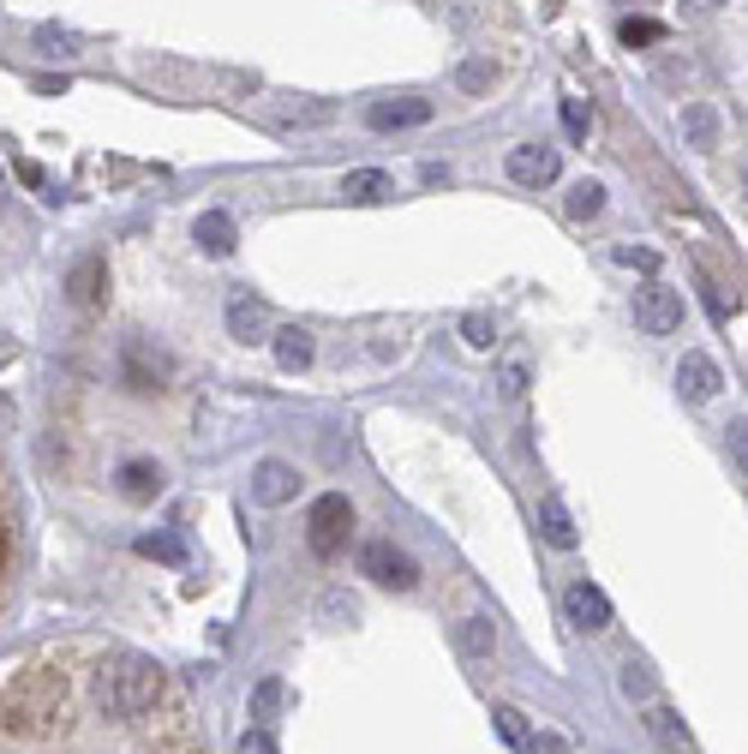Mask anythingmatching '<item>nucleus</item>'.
I'll use <instances>...</instances> for the list:
<instances>
[{
  "instance_id": "obj_18",
  "label": "nucleus",
  "mask_w": 748,
  "mask_h": 754,
  "mask_svg": "<svg viewBox=\"0 0 748 754\" xmlns=\"http://www.w3.org/2000/svg\"><path fill=\"white\" fill-rule=\"evenodd\" d=\"M455 647H461L467 659H491V647H498V629H491L486 617H467L461 629H455Z\"/></svg>"
},
{
  "instance_id": "obj_11",
  "label": "nucleus",
  "mask_w": 748,
  "mask_h": 754,
  "mask_svg": "<svg viewBox=\"0 0 748 754\" xmlns=\"http://www.w3.org/2000/svg\"><path fill=\"white\" fill-rule=\"evenodd\" d=\"M192 240L210 252V258H227V252L239 246V228H234V216H227V210H204V216H198V228H192Z\"/></svg>"
},
{
  "instance_id": "obj_1",
  "label": "nucleus",
  "mask_w": 748,
  "mask_h": 754,
  "mask_svg": "<svg viewBox=\"0 0 748 754\" xmlns=\"http://www.w3.org/2000/svg\"><path fill=\"white\" fill-rule=\"evenodd\" d=\"M348 533H353V503H348L341 491H324L318 503H312V515H306L312 552H318V557H336L341 545H348Z\"/></svg>"
},
{
  "instance_id": "obj_21",
  "label": "nucleus",
  "mask_w": 748,
  "mask_h": 754,
  "mask_svg": "<svg viewBox=\"0 0 748 754\" xmlns=\"http://www.w3.org/2000/svg\"><path fill=\"white\" fill-rule=\"evenodd\" d=\"M491 724H498V736H503L510 749H527V743H534V731H527V719H522L515 707H498V712H491Z\"/></svg>"
},
{
  "instance_id": "obj_25",
  "label": "nucleus",
  "mask_w": 748,
  "mask_h": 754,
  "mask_svg": "<svg viewBox=\"0 0 748 754\" xmlns=\"http://www.w3.org/2000/svg\"><path fill=\"white\" fill-rule=\"evenodd\" d=\"M617 36H623L629 48H653V43H658V36H665V31H658L653 19H623V24H617Z\"/></svg>"
},
{
  "instance_id": "obj_2",
  "label": "nucleus",
  "mask_w": 748,
  "mask_h": 754,
  "mask_svg": "<svg viewBox=\"0 0 748 754\" xmlns=\"http://www.w3.org/2000/svg\"><path fill=\"white\" fill-rule=\"evenodd\" d=\"M360 569H365V581L396 587V593L420 587V564H413V557L401 552V545H389V540H365V545H360Z\"/></svg>"
},
{
  "instance_id": "obj_5",
  "label": "nucleus",
  "mask_w": 748,
  "mask_h": 754,
  "mask_svg": "<svg viewBox=\"0 0 748 754\" xmlns=\"http://www.w3.org/2000/svg\"><path fill=\"white\" fill-rule=\"evenodd\" d=\"M252 497H258L264 509L294 503V497H300V467H288V462H258V467H252Z\"/></svg>"
},
{
  "instance_id": "obj_34",
  "label": "nucleus",
  "mask_w": 748,
  "mask_h": 754,
  "mask_svg": "<svg viewBox=\"0 0 748 754\" xmlns=\"http://www.w3.org/2000/svg\"><path fill=\"white\" fill-rule=\"evenodd\" d=\"M743 186H748V162H743Z\"/></svg>"
},
{
  "instance_id": "obj_10",
  "label": "nucleus",
  "mask_w": 748,
  "mask_h": 754,
  "mask_svg": "<svg viewBox=\"0 0 748 754\" xmlns=\"http://www.w3.org/2000/svg\"><path fill=\"white\" fill-rule=\"evenodd\" d=\"M539 533H545V545L551 552H575V515L563 509V497H539Z\"/></svg>"
},
{
  "instance_id": "obj_8",
  "label": "nucleus",
  "mask_w": 748,
  "mask_h": 754,
  "mask_svg": "<svg viewBox=\"0 0 748 754\" xmlns=\"http://www.w3.org/2000/svg\"><path fill=\"white\" fill-rule=\"evenodd\" d=\"M365 120L377 126V132H401V126H425L431 120V102L425 96H396V102H372V114Z\"/></svg>"
},
{
  "instance_id": "obj_9",
  "label": "nucleus",
  "mask_w": 748,
  "mask_h": 754,
  "mask_svg": "<svg viewBox=\"0 0 748 754\" xmlns=\"http://www.w3.org/2000/svg\"><path fill=\"white\" fill-rule=\"evenodd\" d=\"M67 293H72L79 312H91V305L108 293V264L103 258H79V264H72V276H67Z\"/></svg>"
},
{
  "instance_id": "obj_30",
  "label": "nucleus",
  "mask_w": 748,
  "mask_h": 754,
  "mask_svg": "<svg viewBox=\"0 0 748 754\" xmlns=\"http://www.w3.org/2000/svg\"><path fill=\"white\" fill-rule=\"evenodd\" d=\"M36 43H43V48H79V36L60 31V24H43V31H36Z\"/></svg>"
},
{
  "instance_id": "obj_31",
  "label": "nucleus",
  "mask_w": 748,
  "mask_h": 754,
  "mask_svg": "<svg viewBox=\"0 0 748 754\" xmlns=\"http://www.w3.org/2000/svg\"><path fill=\"white\" fill-rule=\"evenodd\" d=\"M503 395H510V402L527 395V366H503Z\"/></svg>"
},
{
  "instance_id": "obj_15",
  "label": "nucleus",
  "mask_w": 748,
  "mask_h": 754,
  "mask_svg": "<svg viewBox=\"0 0 748 754\" xmlns=\"http://www.w3.org/2000/svg\"><path fill=\"white\" fill-rule=\"evenodd\" d=\"M646 731H653V743L670 749V754H689V749H694L689 731H682V719H677L670 707H653V712H646Z\"/></svg>"
},
{
  "instance_id": "obj_23",
  "label": "nucleus",
  "mask_w": 748,
  "mask_h": 754,
  "mask_svg": "<svg viewBox=\"0 0 748 754\" xmlns=\"http://www.w3.org/2000/svg\"><path fill=\"white\" fill-rule=\"evenodd\" d=\"M653 688H658V683H653V664H646V659H629V664H623V695H629V700H653Z\"/></svg>"
},
{
  "instance_id": "obj_26",
  "label": "nucleus",
  "mask_w": 748,
  "mask_h": 754,
  "mask_svg": "<svg viewBox=\"0 0 748 754\" xmlns=\"http://www.w3.org/2000/svg\"><path fill=\"white\" fill-rule=\"evenodd\" d=\"M461 336H467V348H491V341H498V329H491L486 312H467V317H461Z\"/></svg>"
},
{
  "instance_id": "obj_32",
  "label": "nucleus",
  "mask_w": 748,
  "mask_h": 754,
  "mask_svg": "<svg viewBox=\"0 0 748 754\" xmlns=\"http://www.w3.org/2000/svg\"><path fill=\"white\" fill-rule=\"evenodd\" d=\"M731 455H737V467L748 473V419H737V426H731Z\"/></svg>"
},
{
  "instance_id": "obj_22",
  "label": "nucleus",
  "mask_w": 748,
  "mask_h": 754,
  "mask_svg": "<svg viewBox=\"0 0 748 754\" xmlns=\"http://www.w3.org/2000/svg\"><path fill=\"white\" fill-rule=\"evenodd\" d=\"M491 79H498V67H491V60H461V72H455V84H461L467 96H486Z\"/></svg>"
},
{
  "instance_id": "obj_28",
  "label": "nucleus",
  "mask_w": 748,
  "mask_h": 754,
  "mask_svg": "<svg viewBox=\"0 0 748 754\" xmlns=\"http://www.w3.org/2000/svg\"><path fill=\"white\" fill-rule=\"evenodd\" d=\"M617 264H629V270H641V276H658V252L653 246H617Z\"/></svg>"
},
{
  "instance_id": "obj_13",
  "label": "nucleus",
  "mask_w": 748,
  "mask_h": 754,
  "mask_svg": "<svg viewBox=\"0 0 748 754\" xmlns=\"http://www.w3.org/2000/svg\"><path fill=\"white\" fill-rule=\"evenodd\" d=\"M114 479H120V497H126V503H150V497L162 491V467H156V462H126Z\"/></svg>"
},
{
  "instance_id": "obj_12",
  "label": "nucleus",
  "mask_w": 748,
  "mask_h": 754,
  "mask_svg": "<svg viewBox=\"0 0 748 754\" xmlns=\"http://www.w3.org/2000/svg\"><path fill=\"white\" fill-rule=\"evenodd\" d=\"M341 198L348 204H389L396 198V181H389L384 169H353L348 181H341Z\"/></svg>"
},
{
  "instance_id": "obj_14",
  "label": "nucleus",
  "mask_w": 748,
  "mask_h": 754,
  "mask_svg": "<svg viewBox=\"0 0 748 754\" xmlns=\"http://www.w3.org/2000/svg\"><path fill=\"white\" fill-rule=\"evenodd\" d=\"M312 329H300V324H288V329H276V366L282 372H306L312 366Z\"/></svg>"
},
{
  "instance_id": "obj_17",
  "label": "nucleus",
  "mask_w": 748,
  "mask_h": 754,
  "mask_svg": "<svg viewBox=\"0 0 748 754\" xmlns=\"http://www.w3.org/2000/svg\"><path fill=\"white\" fill-rule=\"evenodd\" d=\"M227 329H234V341H258L264 336V305L246 300V293H234V300H227Z\"/></svg>"
},
{
  "instance_id": "obj_7",
  "label": "nucleus",
  "mask_w": 748,
  "mask_h": 754,
  "mask_svg": "<svg viewBox=\"0 0 748 754\" xmlns=\"http://www.w3.org/2000/svg\"><path fill=\"white\" fill-rule=\"evenodd\" d=\"M677 390H682V402H689V407H706L718 390H725V378H718V366L706 360V353H689V360L677 366Z\"/></svg>"
},
{
  "instance_id": "obj_3",
  "label": "nucleus",
  "mask_w": 748,
  "mask_h": 754,
  "mask_svg": "<svg viewBox=\"0 0 748 754\" xmlns=\"http://www.w3.org/2000/svg\"><path fill=\"white\" fill-rule=\"evenodd\" d=\"M635 324L646 329V336H677L682 329V293L665 288V282H646L635 293Z\"/></svg>"
},
{
  "instance_id": "obj_6",
  "label": "nucleus",
  "mask_w": 748,
  "mask_h": 754,
  "mask_svg": "<svg viewBox=\"0 0 748 754\" xmlns=\"http://www.w3.org/2000/svg\"><path fill=\"white\" fill-rule=\"evenodd\" d=\"M557 169H563V156H557L551 144H522V150H510V181H515V186H551Z\"/></svg>"
},
{
  "instance_id": "obj_20",
  "label": "nucleus",
  "mask_w": 748,
  "mask_h": 754,
  "mask_svg": "<svg viewBox=\"0 0 748 754\" xmlns=\"http://www.w3.org/2000/svg\"><path fill=\"white\" fill-rule=\"evenodd\" d=\"M599 210H605V186L599 181H581L575 192H569V216H575V222H593Z\"/></svg>"
},
{
  "instance_id": "obj_4",
  "label": "nucleus",
  "mask_w": 748,
  "mask_h": 754,
  "mask_svg": "<svg viewBox=\"0 0 748 754\" xmlns=\"http://www.w3.org/2000/svg\"><path fill=\"white\" fill-rule=\"evenodd\" d=\"M563 617H569V629L599 635V629H611V599H605L593 581H569V593H563Z\"/></svg>"
},
{
  "instance_id": "obj_19",
  "label": "nucleus",
  "mask_w": 748,
  "mask_h": 754,
  "mask_svg": "<svg viewBox=\"0 0 748 754\" xmlns=\"http://www.w3.org/2000/svg\"><path fill=\"white\" fill-rule=\"evenodd\" d=\"M138 557H150V564H186V540L180 533H144Z\"/></svg>"
},
{
  "instance_id": "obj_24",
  "label": "nucleus",
  "mask_w": 748,
  "mask_h": 754,
  "mask_svg": "<svg viewBox=\"0 0 748 754\" xmlns=\"http://www.w3.org/2000/svg\"><path fill=\"white\" fill-rule=\"evenodd\" d=\"M276 707H282V676H264L258 695H252V724H270Z\"/></svg>"
},
{
  "instance_id": "obj_33",
  "label": "nucleus",
  "mask_w": 748,
  "mask_h": 754,
  "mask_svg": "<svg viewBox=\"0 0 748 754\" xmlns=\"http://www.w3.org/2000/svg\"><path fill=\"white\" fill-rule=\"evenodd\" d=\"M527 754H569V743H563V736H551V731H539L534 743H527Z\"/></svg>"
},
{
  "instance_id": "obj_27",
  "label": "nucleus",
  "mask_w": 748,
  "mask_h": 754,
  "mask_svg": "<svg viewBox=\"0 0 748 754\" xmlns=\"http://www.w3.org/2000/svg\"><path fill=\"white\" fill-rule=\"evenodd\" d=\"M563 132L575 138V144L593 132V108H587V102H563Z\"/></svg>"
},
{
  "instance_id": "obj_16",
  "label": "nucleus",
  "mask_w": 748,
  "mask_h": 754,
  "mask_svg": "<svg viewBox=\"0 0 748 754\" xmlns=\"http://www.w3.org/2000/svg\"><path fill=\"white\" fill-rule=\"evenodd\" d=\"M682 132L694 138V150H718V114H713V102H689V108H682Z\"/></svg>"
},
{
  "instance_id": "obj_29",
  "label": "nucleus",
  "mask_w": 748,
  "mask_h": 754,
  "mask_svg": "<svg viewBox=\"0 0 748 754\" xmlns=\"http://www.w3.org/2000/svg\"><path fill=\"white\" fill-rule=\"evenodd\" d=\"M239 754H276V736H270V724H252V731L239 736Z\"/></svg>"
}]
</instances>
